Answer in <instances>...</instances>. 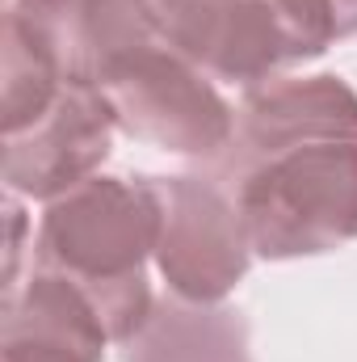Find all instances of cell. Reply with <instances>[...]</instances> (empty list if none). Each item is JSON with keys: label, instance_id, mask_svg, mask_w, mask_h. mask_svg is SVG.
I'll use <instances>...</instances> for the list:
<instances>
[{"label": "cell", "instance_id": "1", "mask_svg": "<svg viewBox=\"0 0 357 362\" xmlns=\"http://www.w3.org/2000/svg\"><path fill=\"white\" fill-rule=\"evenodd\" d=\"M156 181L97 173L47 202L34 236V266L72 278L97 303L109 337L126 346L156 308L147 282V262H156Z\"/></svg>", "mask_w": 357, "mask_h": 362}, {"label": "cell", "instance_id": "2", "mask_svg": "<svg viewBox=\"0 0 357 362\" xmlns=\"http://www.w3.org/2000/svg\"><path fill=\"white\" fill-rule=\"evenodd\" d=\"M261 262H294L357 240V139L307 144L223 181Z\"/></svg>", "mask_w": 357, "mask_h": 362}, {"label": "cell", "instance_id": "3", "mask_svg": "<svg viewBox=\"0 0 357 362\" xmlns=\"http://www.w3.org/2000/svg\"><path fill=\"white\" fill-rule=\"evenodd\" d=\"M169 47L248 93L320 59L332 38L303 0H169Z\"/></svg>", "mask_w": 357, "mask_h": 362}, {"label": "cell", "instance_id": "4", "mask_svg": "<svg viewBox=\"0 0 357 362\" xmlns=\"http://www.w3.org/2000/svg\"><path fill=\"white\" fill-rule=\"evenodd\" d=\"M97 89L105 93L122 135L206 169L236 135V110L219 85L169 42L109 64Z\"/></svg>", "mask_w": 357, "mask_h": 362}, {"label": "cell", "instance_id": "5", "mask_svg": "<svg viewBox=\"0 0 357 362\" xmlns=\"http://www.w3.org/2000/svg\"><path fill=\"white\" fill-rule=\"evenodd\" d=\"M152 181L160 194L156 270L169 295L189 303H223L257 257L236 194L210 169Z\"/></svg>", "mask_w": 357, "mask_h": 362}, {"label": "cell", "instance_id": "6", "mask_svg": "<svg viewBox=\"0 0 357 362\" xmlns=\"http://www.w3.org/2000/svg\"><path fill=\"white\" fill-rule=\"evenodd\" d=\"M357 139V89L337 76H277L244 93L236 110V135L227 152L210 165L219 181H236L269 156L307 144Z\"/></svg>", "mask_w": 357, "mask_h": 362}, {"label": "cell", "instance_id": "7", "mask_svg": "<svg viewBox=\"0 0 357 362\" xmlns=\"http://www.w3.org/2000/svg\"><path fill=\"white\" fill-rule=\"evenodd\" d=\"M114 114L97 85H63V93L21 131L4 135V185L8 194L55 202L80 181L101 173L114 152Z\"/></svg>", "mask_w": 357, "mask_h": 362}, {"label": "cell", "instance_id": "8", "mask_svg": "<svg viewBox=\"0 0 357 362\" xmlns=\"http://www.w3.org/2000/svg\"><path fill=\"white\" fill-rule=\"evenodd\" d=\"M68 81L97 85L135 51L169 42V0H13L4 8Z\"/></svg>", "mask_w": 357, "mask_h": 362}, {"label": "cell", "instance_id": "9", "mask_svg": "<svg viewBox=\"0 0 357 362\" xmlns=\"http://www.w3.org/2000/svg\"><path fill=\"white\" fill-rule=\"evenodd\" d=\"M109 329L89 295L55 270H30L4 291L0 362H105Z\"/></svg>", "mask_w": 357, "mask_h": 362}, {"label": "cell", "instance_id": "10", "mask_svg": "<svg viewBox=\"0 0 357 362\" xmlns=\"http://www.w3.org/2000/svg\"><path fill=\"white\" fill-rule=\"evenodd\" d=\"M122 362H253V333L240 308L164 295L122 346Z\"/></svg>", "mask_w": 357, "mask_h": 362}, {"label": "cell", "instance_id": "11", "mask_svg": "<svg viewBox=\"0 0 357 362\" xmlns=\"http://www.w3.org/2000/svg\"><path fill=\"white\" fill-rule=\"evenodd\" d=\"M303 4L320 17V25L328 30L332 42L357 34V0H303Z\"/></svg>", "mask_w": 357, "mask_h": 362}]
</instances>
